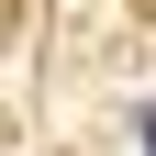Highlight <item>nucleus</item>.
Here are the masks:
<instances>
[{
  "label": "nucleus",
  "instance_id": "nucleus-1",
  "mask_svg": "<svg viewBox=\"0 0 156 156\" xmlns=\"http://www.w3.org/2000/svg\"><path fill=\"white\" fill-rule=\"evenodd\" d=\"M134 145H145V156H156V101H145V112H134Z\"/></svg>",
  "mask_w": 156,
  "mask_h": 156
}]
</instances>
